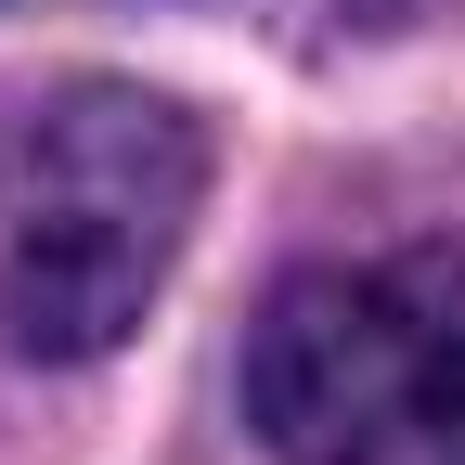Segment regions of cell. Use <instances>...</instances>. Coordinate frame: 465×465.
Masks as SVG:
<instances>
[{"label": "cell", "instance_id": "cell-2", "mask_svg": "<svg viewBox=\"0 0 465 465\" xmlns=\"http://www.w3.org/2000/svg\"><path fill=\"white\" fill-rule=\"evenodd\" d=\"M246 427L284 465H465V246H388L272 284Z\"/></svg>", "mask_w": 465, "mask_h": 465}, {"label": "cell", "instance_id": "cell-1", "mask_svg": "<svg viewBox=\"0 0 465 465\" xmlns=\"http://www.w3.org/2000/svg\"><path fill=\"white\" fill-rule=\"evenodd\" d=\"M207 207L194 104L143 78H65L0 104V336L26 362H104L155 311Z\"/></svg>", "mask_w": 465, "mask_h": 465}]
</instances>
